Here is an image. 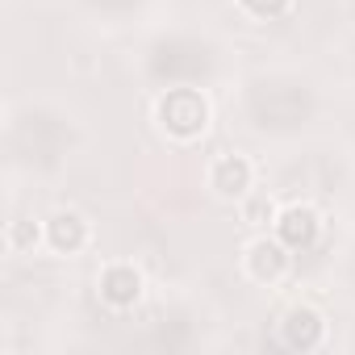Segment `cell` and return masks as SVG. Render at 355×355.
Here are the masks:
<instances>
[{"label":"cell","instance_id":"1","mask_svg":"<svg viewBox=\"0 0 355 355\" xmlns=\"http://www.w3.org/2000/svg\"><path fill=\"white\" fill-rule=\"evenodd\" d=\"M205 117H209L205 101H201L197 92H189V88L167 92V96L159 101V121H163V130H171L175 138H193V134H201V130H205Z\"/></svg>","mask_w":355,"mask_h":355},{"label":"cell","instance_id":"3","mask_svg":"<svg viewBox=\"0 0 355 355\" xmlns=\"http://www.w3.org/2000/svg\"><path fill=\"white\" fill-rule=\"evenodd\" d=\"M284 268H288V255H284L280 243H272V239H255V243L247 247V272H251L255 280H280Z\"/></svg>","mask_w":355,"mask_h":355},{"label":"cell","instance_id":"8","mask_svg":"<svg viewBox=\"0 0 355 355\" xmlns=\"http://www.w3.org/2000/svg\"><path fill=\"white\" fill-rule=\"evenodd\" d=\"M243 218H247L251 226H268V222L276 218V205H272L268 197H251V201H247V209H243Z\"/></svg>","mask_w":355,"mask_h":355},{"label":"cell","instance_id":"2","mask_svg":"<svg viewBox=\"0 0 355 355\" xmlns=\"http://www.w3.org/2000/svg\"><path fill=\"white\" fill-rule=\"evenodd\" d=\"M209 184L218 197H243L251 189V163L243 155H222L209 167Z\"/></svg>","mask_w":355,"mask_h":355},{"label":"cell","instance_id":"9","mask_svg":"<svg viewBox=\"0 0 355 355\" xmlns=\"http://www.w3.org/2000/svg\"><path fill=\"white\" fill-rule=\"evenodd\" d=\"M34 243H38V226H34V222H13V226H9V251L34 247Z\"/></svg>","mask_w":355,"mask_h":355},{"label":"cell","instance_id":"7","mask_svg":"<svg viewBox=\"0 0 355 355\" xmlns=\"http://www.w3.org/2000/svg\"><path fill=\"white\" fill-rule=\"evenodd\" d=\"M46 239H51V247L55 251H80L84 247V239H88V226H84V218L80 214H55L51 222H46Z\"/></svg>","mask_w":355,"mask_h":355},{"label":"cell","instance_id":"6","mask_svg":"<svg viewBox=\"0 0 355 355\" xmlns=\"http://www.w3.org/2000/svg\"><path fill=\"white\" fill-rule=\"evenodd\" d=\"M322 338V318L309 305H293L284 313V343L288 347H313Z\"/></svg>","mask_w":355,"mask_h":355},{"label":"cell","instance_id":"4","mask_svg":"<svg viewBox=\"0 0 355 355\" xmlns=\"http://www.w3.org/2000/svg\"><path fill=\"white\" fill-rule=\"evenodd\" d=\"M138 293H142V276H138L130 263L105 268V276H101V297H105L109 305H134Z\"/></svg>","mask_w":355,"mask_h":355},{"label":"cell","instance_id":"10","mask_svg":"<svg viewBox=\"0 0 355 355\" xmlns=\"http://www.w3.org/2000/svg\"><path fill=\"white\" fill-rule=\"evenodd\" d=\"M243 5L251 9V13H259V17H272V13H280L288 0H243Z\"/></svg>","mask_w":355,"mask_h":355},{"label":"cell","instance_id":"5","mask_svg":"<svg viewBox=\"0 0 355 355\" xmlns=\"http://www.w3.org/2000/svg\"><path fill=\"white\" fill-rule=\"evenodd\" d=\"M276 230L288 247H309L318 239V214L309 205H288L280 218H276Z\"/></svg>","mask_w":355,"mask_h":355}]
</instances>
